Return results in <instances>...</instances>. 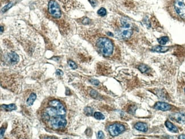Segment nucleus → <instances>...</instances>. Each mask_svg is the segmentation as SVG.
Masks as SVG:
<instances>
[{
  "instance_id": "obj_31",
  "label": "nucleus",
  "mask_w": 185,
  "mask_h": 139,
  "mask_svg": "<svg viewBox=\"0 0 185 139\" xmlns=\"http://www.w3.org/2000/svg\"><path fill=\"white\" fill-rule=\"evenodd\" d=\"M4 31V28L2 26H1V33H2Z\"/></svg>"
},
{
  "instance_id": "obj_2",
  "label": "nucleus",
  "mask_w": 185,
  "mask_h": 139,
  "mask_svg": "<svg viewBox=\"0 0 185 139\" xmlns=\"http://www.w3.org/2000/svg\"><path fill=\"white\" fill-rule=\"evenodd\" d=\"M96 46L104 56H109L113 53L114 44L106 37H100L96 42Z\"/></svg>"
},
{
  "instance_id": "obj_30",
  "label": "nucleus",
  "mask_w": 185,
  "mask_h": 139,
  "mask_svg": "<svg viewBox=\"0 0 185 139\" xmlns=\"http://www.w3.org/2000/svg\"><path fill=\"white\" fill-rule=\"evenodd\" d=\"M178 138L181 139H185V135H180Z\"/></svg>"
},
{
  "instance_id": "obj_32",
  "label": "nucleus",
  "mask_w": 185,
  "mask_h": 139,
  "mask_svg": "<svg viewBox=\"0 0 185 139\" xmlns=\"http://www.w3.org/2000/svg\"><path fill=\"white\" fill-rule=\"evenodd\" d=\"M108 34L109 36H113V34H112V33H108Z\"/></svg>"
},
{
  "instance_id": "obj_27",
  "label": "nucleus",
  "mask_w": 185,
  "mask_h": 139,
  "mask_svg": "<svg viewBox=\"0 0 185 139\" xmlns=\"http://www.w3.org/2000/svg\"><path fill=\"white\" fill-rule=\"evenodd\" d=\"M56 74L58 75V76H62L63 75V73L62 70H57L56 71Z\"/></svg>"
},
{
  "instance_id": "obj_15",
  "label": "nucleus",
  "mask_w": 185,
  "mask_h": 139,
  "mask_svg": "<svg viewBox=\"0 0 185 139\" xmlns=\"http://www.w3.org/2000/svg\"><path fill=\"white\" fill-rule=\"evenodd\" d=\"M36 94L31 93L29 97H28L27 102H26L27 105L28 106H32L34 102V101L36 100Z\"/></svg>"
},
{
  "instance_id": "obj_18",
  "label": "nucleus",
  "mask_w": 185,
  "mask_h": 139,
  "mask_svg": "<svg viewBox=\"0 0 185 139\" xmlns=\"http://www.w3.org/2000/svg\"><path fill=\"white\" fill-rule=\"evenodd\" d=\"M94 117L97 120H104L105 119V116L99 112H96L94 114Z\"/></svg>"
},
{
  "instance_id": "obj_13",
  "label": "nucleus",
  "mask_w": 185,
  "mask_h": 139,
  "mask_svg": "<svg viewBox=\"0 0 185 139\" xmlns=\"http://www.w3.org/2000/svg\"><path fill=\"white\" fill-rule=\"evenodd\" d=\"M169 48L168 47L165 46H156L153 47L152 50L155 52H158V53H165L168 51Z\"/></svg>"
},
{
  "instance_id": "obj_11",
  "label": "nucleus",
  "mask_w": 185,
  "mask_h": 139,
  "mask_svg": "<svg viewBox=\"0 0 185 139\" xmlns=\"http://www.w3.org/2000/svg\"><path fill=\"white\" fill-rule=\"evenodd\" d=\"M9 58L10 62L13 64L17 63L19 61V56L15 52H11L9 54Z\"/></svg>"
},
{
  "instance_id": "obj_16",
  "label": "nucleus",
  "mask_w": 185,
  "mask_h": 139,
  "mask_svg": "<svg viewBox=\"0 0 185 139\" xmlns=\"http://www.w3.org/2000/svg\"><path fill=\"white\" fill-rule=\"evenodd\" d=\"M169 39L168 36H162L159 39H158V42L161 45H165L169 42Z\"/></svg>"
},
{
  "instance_id": "obj_9",
  "label": "nucleus",
  "mask_w": 185,
  "mask_h": 139,
  "mask_svg": "<svg viewBox=\"0 0 185 139\" xmlns=\"http://www.w3.org/2000/svg\"><path fill=\"white\" fill-rule=\"evenodd\" d=\"M174 119L176 121L180 124L185 123V114L183 112H180L174 115Z\"/></svg>"
},
{
  "instance_id": "obj_7",
  "label": "nucleus",
  "mask_w": 185,
  "mask_h": 139,
  "mask_svg": "<svg viewBox=\"0 0 185 139\" xmlns=\"http://www.w3.org/2000/svg\"><path fill=\"white\" fill-rule=\"evenodd\" d=\"M154 108L155 109H157V110L166 111H169L172 109V106L170 104H169L168 103L159 102L155 103V105L154 106Z\"/></svg>"
},
{
  "instance_id": "obj_24",
  "label": "nucleus",
  "mask_w": 185,
  "mask_h": 139,
  "mask_svg": "<svg viewBox=\"0 0 185 139\" xmlns=\"http://www.w3.org/2000/svg\"><path fill=\"white\" fill-rule=\"evenodd\" d=\"M97 138L99 139H104V134L102 131H99L97 133Z\"/></svg>"
},
{
  "instance_id": "obj_33",
  "label": "nucleus",
  "mask_w": 185,
  "mask_h": 139,
  "mask_svg": "<svg viewBox=\"0 0 185 139\" xmlns=\"http://www.w3.org/2000/svg\"></svg>"
},
{
  "instance_id": "obj_12",
  "label": "nucleus",
  "mask_w": 185,
  "mask_h": 139,
  "mask_svg": "<svg viewBox=\"0 0 185 139\" xmlns=\"http://www.w3.org/2000/svg\"><path fill=\"white\" fill-rule=\"evenodd\" d=\"M165 126L167 127V129L174 133H177L178 132V128L176 126H175L173 123H172L170 121L167 120L165 122Z\"/></svg>"
},
{
  "instance_id": "obj_29",
  "label": "nucleus",
  "mask_w": 185,
  "mask_h": 139,
  "mask_svg": "<svg viewBox=\"0 0 185 139\" xmlns=\"http://www.w3.org/2000/svg\"><path fill=\"white\" fill-rule=\"evenodd\" d=\"M43 138L44 139H56V138H54L52 136H44Z\"/></svg>"
},
{
  "instance_id": "obj_6",
  "label": "nucleus",
  "mask_w": 185,
  "mask_h": 139,
  "mask_svg": "<svg viewBox=\"0 0 185 139\" xmlns=\"http://www.w3.org/2000/svg\"><path fill=\"white\" fill-rule=\"evenodd\" d=\"M126 130L125 127L120 123H114L108 128V131L112 136H117Z\"/></svg>"
},
{
  "instance_id": "obj_10",
  "label": "nucleus",
  "mask_w": 185,
  "mask_h": 139,
  "mask_svg": "<svg viewBox=\"0 0 185 139\" xmlns=\"http://www.w3.org/2000/svg\"><path fill=\"white\" fill-rule=\"evenodd\" d=\"M134 128L137 129L138 131H141V132H146L148 129V127L146 124L143 123H138L136 124H135Z\"/></svg>"
},
{
  "instance_id": "obj_26",
  "label": "nucleus",
  "mask_w": 185,
  "mask_h": 139,
  "mask_svg": "<svg viewBox=\"0 0 185 139\" xmlns=\"http://www.w3.org/2000/svg\"><path fill=\"white\" fill-rule=\"evenodd\" d=\"M82 22H83V24H89L90 22V20L88 18H84Z\"/></svg>"
},
{
  "instance_id": "obj_8",
  "label": "nucleus",
  "mask_w": 185,
  "mask_h": 139,
  "mask_svg": "<svg viewBox=\"0 0 185 139\" xmlns=\"http://www.w3.org/2000/svg\"><path fill=\"white\" fill-rule=\"evenodd\" d=\"M132 34H133V31L131 29H124V30L121 31L120 36L123 39H127L131 37Z\"/></svg>"
},
{
  "instance_id": "obj_5",
  "label": "nucleus",
  "mask_w": 185,
  "mask_h": 139,
  "mask_svg": "<svg viewBox=\"0 0 185 139\" xmlns=\"http://www.w3.org/2000/svg\"><path fill=\"white\" fill-rule=\"evenodd\" d=\"M67 121L66 119L63 116H56L53 117L51 120V126L54 129H62V128H65L67 125Z\"/></svg>"
},
{
  "instance_id": "obj_23",
  "label": "nucleus",
  "mask_w": 185,
  "mask_h": 139,
  "mask_svg": "<svg viewBox=\"0 0 185 139\" xmlns=\"http://www.w3.org/2000/svg\"><path fill=\"white\" fill-rule=\"evenodd\" d=\"M90 94H91V95L92 97H95V98H96V97H97V95H98L97 92L96 91H95V90H91V92H90Z\"/></svg>"
},
{
  "instance_id": "obj_4",
  "label": "nucleus",
  "mask_w": 185,
  "mask_h": 139,
  "mask_svg": "<svg viewBox=\"0 0 185 139\" xmlns=\"http://www.w3.org/2000/svg\"><path fill=\"white\" fill-rule=\"evenodd\" d=\"M48 10L49 13L54 18H59L62 16V12L58 3L54 1L51 0L48 2Z\"/></svg>"
},
{
  "instance_id": "obj_14",
  "label": "nucleus",
  "mask_w": 185,
  "mask_h": 139,
  "mask_svg": "<svg viewBox=\"0 0 185 139\" xmlns=\"http://www.w3.org/2000/svg\"><path fill=\"white\" fill-rule=\"evenodd\" d=\"M1 108L5 110H6V111H13V110H16L17 109V107L14 104H10L9 105H5V104L1 105Z\"/></svg>"
},
{
  "instance_id": "obj_1",
  "label": "nucleus",
  "mask_w": 185,
  "mask_h": 139,
  "mask_svg": "<svg viewBox=\"0 0 185 139\" xmlns=\"http://www.w3.org/2000/svg\"><path fill=\"white\" fill-rule=\"evenodd\" d=\"M66 109L62 103L58 100H53L49 102L48 108L46 109L43 114V117L48 120L50 116H65L66 115Z\"/></svg>"
},
{
  "instance_id": "obj_22",
  "label": "nucleus",
  "mask_w": 185,
  "mask_h": 139,
  "mask_svg": "<svg viewBox=\"0 0 185 139\" xmlns=\"http://www.w3.org/2000/svg\"><path fill=\"white\" fill-rule=\"evenodd\" d=\"M13 3L11 2V3H10V4H9L7 5H6V6H5L3 9H2V12L3 13H5L6 12V10H7L9 8H10L11 7H12V5H13Z\"/></svg>"
},
{
  "instance_id": "obj_28",
  "label": "nucleus",
  "mask_w": 185,
  "mask_h": 139,
  "mask_svg": "<svg viewBox=\"0 0 185 139\" xmlns=\"http://www.w3.org/2000/svg\"><path fill=\"white\" fill-rule=\"evenodd\" d=\"M91 83L94 85H99V81H98L97 80H92Z\"/></svg>"
},
{
  "instance_id": "obj_17",
  "label": "nucleus",
  "mask_w": 185,
  "mask_h": 139,
  "mask_svg": "<svg viewBox=\"0 0 185 139\" xmlns=\"http://www.w3.org/2000/svg\"><path fill=\"white\" fill-rule=\"evenodd\" d=\"M138 69L141 73H146L148 72V71L149 70V67L146 65H141L138 67Z\"/></svg>"
},
{
  "instance_id": "obj_20",
  "label": "nucleus",
  "mask_w": 185,
  "mask_h": 139,
  "mask_svg": "<svg viewBox=\"0 0 185 139\" xmlns=\"http://www.w3.org/2000/svg\"><path fill=\"white\" fill-rule=\"evenodd\" d=\"M84 113L87 116H91L93 114V109L90 107H87L84 109Z\"/></svg>"
},
{
  "instance_id": "obj_21",
  "label": "nucleus",
  "mask_w": 185,
  "mask_h": 139,
  "mask_svg": "<svg viewBox=\"0 0 185 139\" xmlns=\"http://www.w3.org/2000/svg\"><path fill=\"white\" fill-rule=\"evenodd\" d=\"M68 64L69 65V66L71 68L75 70V69H77V65H76V63L74 62V61H71V60H68Z\"/></svg>"
},
{
  "instance_id": "obj_19",
  "label": "nucleus",
  "mask_w": 185,
  "mask_h": 139,
  "mask_svg": "<svg viewBox=\"0 0 185 139\" xmlns=\"http://www.w3.org/2000/svg\"><path fill=\"white\" fill-rule=\"evenodd\" d=\"M97 14H98L99 16H102V17H104V16H105L106 15V14H107V10H106V9L105 8L102 7V8H100V9L97 11Z\"/></svg>"
},
{
  "instance_id": "obj_3",
  "label": "nucleus",
  "mask_w": 185,
  "mask_h": 139,
  "mask_svg": "<svg viewBox=\"0 0 185 139\" xmlns=\"http://www.w3.org/2000/svg\"><path fill=\"white\" fill-rule=\"evenodd\" d=\"M175 14L185 21V0H169Z\"/></svg>"
},
{
  "instance_id": "obj_25",
  "label": "nucleus",
  "mask_w": 185,
  "mask_h": 139,
  "mask_svg": "<svg viewBox=\"0 0 185 139\" xmlns=\"http://www.w3.org/2000/svg\"><path fill=\"white\" fill-rule=\"evenodd\" d=\"M5 129H6L5 127H3L1 128V139L2 138V136L4 135V133L5 132Z\"/></svg>"
}]
</instances>
